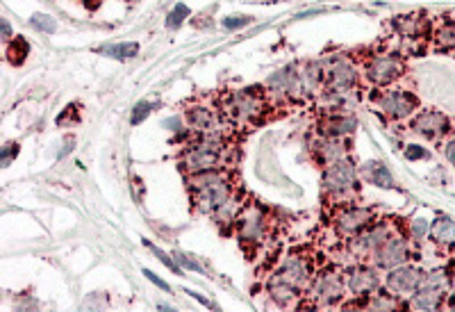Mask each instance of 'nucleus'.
Wrapping results in <instances>:
<instances>
[{"label":"nucleus","instance_id":"obj_38","mask_svg":"<svg viewBox=\"0 0 455 312\" xmlns=\"http://www.w3.org/2000/svg\"><path fill=\"white\" fill-rule=\"evenodd\" d=\"M0 27H3V39L10 43L12 41V25H10V21L3 19V21H0Z\"/></svg>","mask_w":455,"mask_h":312},{"label":"nucleus","instance_id":"obj_14","mask_svg":"<svg viewBox=\"0 0 455 312\" xmlns=\"http://www.w3.org/2000/svg\"><path fill=\"white\" fill-rule=\"evenodd\" d=\"M412 128H415V133L428 137V140H442V137L449 133V119L437 110H425L415 117Z\"/></svg>","mask_w":455,"mask_h":312},{"label":"nucleus","instance_id":"obj_10","mask_svg":"<svg viewBox=\"0 0 455 312\" xmlns=\"http://www.w3.org/2000/svg\"><path fill=\"white\" fill-rule=\"evenodd\" d=\"M373 223V210L371 208H360V205H349L342 208L332 219V228L342 239H353L358 237L366 226Z\"/></svg>","mask_w":455,"mask_h":312},{"label":"nucleus","instance_id":"obj_36","mask_svg":"<svg viewBox=\"0 0 455 312\" xmlns=\"http://www.w3.org/2000/svg\"><path fill=\"white\" fill-rule=\"evenodd\" d=\"M406 157H408V159H423V157H428V153H425V151H423L421 146H417V144H412V146H408Z\"/></svg>","mask_w":455,"mask_h":312},{"label":"nucleus","instance_id":"obj_9","mask_svg":"<svg viewBox=\"0 0 455 312\" xmlns=\"http://www.w3.org/2000/svg\"><path fill=\"white\" fill-rule=\"evenodd\" d=\"M403 74V57L401 55H392V53H385V55H373L369 62H366L364 67V76L369 80L371 85L375 87H389L392 82L401 78Z\"/></svg>","mask_w":455,"mask_h":312},{"label":"nucleus","instance_id":"obj_6","mask_svg":"<svg viewBox=\"0 0 455 312\" xmlns=\"http://www.w3.org/2000/svg\"><path fill=\"white\" fill-rule=\"evenodd\" d=\"M307 292L314 299L312 303L314 308L337 306V303L344 299V292H346L344 274L337 269H323L316 278H312V285H310Z\"/></svg>","mask_w":455,"mask_h":312},{"label":"nucleus","instance_id":"obj_12","mask_svg":"<svg viewBox=\"0 0 455 312\" xmlns=\"http://www.w3.org/2000/svg\"><path fill=\"white\" fill-rule=\"evenodd\" d=\"M375 258V267H382V269H394L399 265H406V260L410 258L408 244L406 239L399 235H389L378 251L373 253Z\"/></svg>","mask_w":455,"mask_h":312},{"label":"nucleus","instance_id":"obj_33","mask_svg":"<svg viewBox=\"0 0 455 312\" xmlns=\"http://www.w3.org/2000/svg\"><path fill=\"white\" fill-rule=\"evenodd\" d=\"M146 246H148L150 251L155 253V256H157V260H160L162 265H166V267H169V269H173V271H180V265H178L176 260H173V258H169V256H166L164 251H160V249H157V246H153V244H146Z\"/></svg>","mask_w":455,"mask_h":312},{"label":"nucleus","instance_id":"obj_30","mask_svg":"<svg viewBox=\"0 0 455 312\" xmlns=\"http://www.w3.org/2000/svg\"><path fill=\"white\" fill-rule=\"evenodd\" d=\"M173 260L180 265V267H185V269H191V271H203V265L198 263V260H194L191 256H187V253H183V251H176L173 253Z\"/></svg>","mask_w":455,"mask_h":312},{"label":"nucleus","instance_id":"obj_28","mask_svg":"<svg viewBox=\"0 0 455 312\" xmlns=\"http://www.w3.org/2000/svg\"><path fill=\"white\" fill-rule=\"evenodd\" d=\"M32 25L37 27V30L48 32V34L57 30L55 19H53V16H48V14H34V16H32Z\"/></svg>","mask_w":455,"mask_h":312},{"label":"nucleus","instance_id":"obj_32","mask_svg":"<svg viewBox=\"0 0 455 312\" xmlns=\"http://www.w3.org/2000/svg\"><path fill=\"white\" fill-rule=\"evenodd\" d=\"M250 16H242V14H230V16H226L221 21V25L226 27V30H237V27H244L250 23Z\"/></svg>","mask_w":455,"mask_h":312},{"label":"nucleus","instance_id":"obj_7","mask_svg":"<svg viewBox=\"0 0 455 312\" xmlns=\"http://www.w3.org/2000/svg\"><path fill=\"white\" fill-rule=\"evenodd\" d=\"M271 280L285 282V285L299 289V292H305L312 285V263L303 253H290L280 263L278 269L271 274Z\"/></svg>","mask_w":455,"mask_h":312},{"label":"nucleus","instance_id":"obj_23","mask_svg":"<svg viewBox=\"0 0 455 312\" xmlns=\"http://www.w3.org/2000/svg\"><path fill=\"white\" fill-rule=\"evenodd\" d=\"M27 55H30V43L23 37H16L7 43V60H10V64H14V67H21Z\"/></svg>","mask_w":455,"mask_h":312},{"label":"nucleus","instance_id":"obj_26","mask_svg":"<svg viewBox=\"0 0 455 312\" xmlns=\"http://www.w3.org/2000/svg\"><path fill=\"white\" fill-rule=\"evenodd\" d=\"M435 46L439 50H449V48H455V23L451 21H446V23H439L435 27Z\"/></svg>","mask_w":455,"mask_h":312},{"label":"nucleus","instance_id":"obj_22","mask_svg":"<svg viewBox=\"0 0 455 312\" xmlns=\"http://www.w3.org/2000/svg\"><path fill=\"white\" fill-rule=\"evenodd\" d=\"M100 55L105 57H112V60H132V57H137V53H139V43L137 41H130V43H110V46H100L98 48Z\"/></svg>","mask_w":455,"mask_h":312},{"label":"nucleus","instance_id":"obj_2","mask_svg":"<svg viewBox=\"0 0 455 312\" xmlns=\"http://www.w3.org/2000/svg\"><path fill=\"white\" fill-rule=\"evenodd\" d=\"M221 107L230 123L240 128H250L262 123L266 114V98L259 89H242L230 93Z\"/></svg>","mask_w":455,"mask_h":312},{"label":"nucleus","instance_id":"obj_20","mask_svg":"<svg viewBox=\"0 0 455 312\" xmlns=\"http://www.w3.org/2000/svg\"><path fill=\"white\" fill-rule=\"evenodd\" d=\"M187 121H189V126L194 130H198V133H209V130L214 128L216 123V117L212 110H207L203 105H194L187 110Z\"/></svg>","mask_w":455,"mask_h":312},{"label":"nucleus","instance_id":"obj_5","mask_svg":"<svg viewBox=\"0 0 455 312\" xmlns=\"http://www.w3.org/2000/svg\"><path fill=\"white\" fill-rule=\"evenodd\" d=\"M235 228H237V237L242 239L244 246L246 244L255 246L259 242H264L266 235H269V219H266L262 208L250 203V205H244L237 210Z\"/></svg>","mask_w":455,"mask_h":312},{"label":"nucleus","instance_id":"obj_24","mask_svg":"<svg viewBox=\"0 0 455 312\" xmlns=\"http://www.w3.org/2000/svg\"><path fill=\"white\" fill-rule=\"evenodd\" d=\"M371 299L369 301H360V303H355V306H362V308H373V310H394V308H401L403 303L401 301H396L394 299V294H382V292H378V294H369Z\"/></svg>","mask_w":455,"mask_h":312},{"label":"nucleus","instance_id":"obj_21","mask_svg":"<svg viewBox=\"0 0 455 312\" xmlns=\"http://www.w3.org/2000/svg\"><path fill=\"white\" fill-rule=\"evenodd\" d=\"M266 292H269L271 301L276 303V306H280V308L294 306L296 296H301L299 289L285 285V282H276V280H269V289H266Z\"/></svg>","mask_w":455,"mask_h":312},{"label":"nucleus","instance_id":"obj_11","mask_svg":"<svg viewBox=\"0 0 455 312\" xmlns=\"http://www.w3.org/2000/svg\"><path fill=\"white\" fill-rule=\"evenodd\" d=\"M423 285V271L417 267L399 265L394 269H389L387 276V289L394 294H412Z\"/></svg>","mask_w":455,"mask_h":312},{"label":"nucleus","instance_id":"obj_35","mask_svg":"<svg viewBox=\"0 0 455 312\" xmlns=\"http://www.w3.org/2000/svg\"><path fill=\"white\" fill-rule=\"evenodd\" d=\"M19 153V146L16 144H7V146L3 148V166H10L12 157Z\"/></svg>","mask_w":455,"mask_h":312},{"label":"nucleus","instance_id":"obj_34","mask_svg":"<svg viewBox=\"0 0 455 312\" xmlns=\"http://www.w3.org/2000/svg\"><path fill=\"white\" fill-rule=\"evenodd\" d=\"M410 233H412L415 239H423L428 235V221L425 219H415L412 226H410Z\"/></svg>","mask_w":455,"mask_h":312},{"label":"nucleus","instance_id":"obj_18","mask_svg":"<svg viewBox=\"0 0 455 312\" xmlns=\"http://www.w3.org/2000/svg\"><path fill=\"white\" fill-rule=\"evenodd\" d=\"M362 178H364L369 185L385 187V190L394 187V180H392V173H389V169H387V166L382 164V162H375V159L362 164Z\"/></svg>","mask_w":455,"mask_h":312},{"label":"nucleus","instance_id":"obj_13","mask_svg":"<svg viewBox=\"0 0 455 312\" xmlns=\"http://www.w3.org/2000/svg\"><path fill=\"white\" fill-rule=\"evenodd\" d=\"M344 278H346V289H349L353 296H369L380 285L378 274H375L371 267H364V265L353 267L349 274H344Z\"/></svg>","mask_w":455,"mask_h":312},{"label":"nucleus","instance_id":"obj_27","mask_svg":"<svg viewBox=\"0 0 455 312\" xmlns=\"http://www.w3.org/2000/svg\"><path fill=\"white\" fill-rule=\"evenodd\" d=\"M187 16H189V7L183 5V3H178V5L169 12V16H166V27H169V30H178V27L183 25V21H185Z\"/></svg>","mask_w":455,"mask_h":312},{"label":"nucleus","instance_id":"obj_3","mask_svg":"<svg viewBox=\"0 0 455 312\" xmlns=\"http://www.w3.org/2000/svg\"><path fill=\"white\" fill-rule=\"evenodd\" d=\"M223 155H226V144H223L221 137L207 135L205 140L191 144V146H187L183 151V155H180V169H183L187 176L221 169Z\"/></svg>","mask_w":455,"mask_h":312},{"label":"nucleus","instance_id":"obj_19","mask_svg":"<svg viewBox=\"0 0 455 312\" xmlns=\"http://www.w3.org/2000/svg\"><path fill=\"white\" fill-rule=\"evenodd\" d=\"M442 289H432V287H419L417 292H412V299L408 301V308L415 310H435L442 306Z\"/></svg>","mask_w":455,"mask_h":312},{"label":"nucleus","instance_id":"obj_16","mask_svg":"<svg viewBox=\"0 0 455 312\" xmlns=\"http://www.w3.org/2000/svg\"><path fill=\"white\" fill-rule=\"evenodd\" d=\"M430 21L423 14H410V16L394 19V30L406 39H421L430 32Z\"/></svg>","mask_w":455,"mask_h":312},{"label":"nucleus","instance_id":"obj_25","mask_svg":"<svg viewBox=\"0 0 455 312\" xmlns=\"http://www.w3.org/2000/svg\"><path fill=\"white\" fill-rule=\"evenodd\" d=\"M432 237L439 244H449L455 239V221H451L449 216H439V219L432 223Z\"/></svg>","mask_w":455,"mask_h":312},{"label":"nucleus","instance_id":"obj_37","mask_svg":"<svg viewBox=\"0 0 455 312\" xmlns=\"http://www.w3.org/2000/svg\"><path fill=\"white\" fill-rule=\"evenodd\" d=\"M143 276H146V278H148L150 282H155V285L160 287V289H164V292H171V287L166 285V282H164L162 278H157V276H155L153 271H150V269H143Z\"/></svg>","mask_w":455,"mask_h":312},{"label":"nucleus","instance_id":"obj_15","mask_svg":"<svg viewBox=\"0 0 455 312\" xmlns=\"http://www.w3.org/2000/svg\"><path fill=\"white\" fill-rule=\"evenodd\" d=\"M355 119L346 117L342 112H330L328 117H323L319 121V133L321 137H330V140H344V137H351L355 133Z\"/></svg>","mask_w":455,"mask_h":312},{"label":"nucleus","instance_id":"obj_39","mask_svg":"<svg viewBox=\"0 0 455 312\" xmlns=\"http://www.w3.org/2000/svg\"><path fill=\"white\" fill-rule=\"evenodd\" d=\"M446 157H449L451 164H455V140H451L449 146H446Z\"/></svg>","mask_w":455,"mask_h":312},{"label":"nucleus","instance_id":"obj_4","mask_svg":"<svg viewBox=\"0 0 455 312\" xmlns=\"http://www.w3.org/2000/svg\"><path fill=\"white\" fill-rule=\"evenodd\" d=\"M323 192L339 203H349L358 196V171L351 159H337L323 171Z\"/></svg>","mask_w":455,"mask_h":312},{"label":"nucleus","instance_id":"obj_40","mask_svg":"<svg viewBox=\"0 0 455 312\" xmlns=\"http://www.w3.org/2000/svg\"><path fill=\"white\" fill-rule=\"evenodd\" d=\"M164 126L166 128H180V119H166Z\"/></svg>","mask_w":455,"mask_h":312},{"label":"nucleus","instance_id":"obj_29","mask_svg":"<svg viewBox=\"0 0 455 312\" xmlns=\"http://www.w3.org/2000/svg\"><path fill=\"white\" fill-rule=\"evenodd\" d=\"M150 110H153V103H146V100L137 103L132 107V114H130V123H132V126H139V123L150 114Z\"/></svg>","mask_w":455,"mask_h":312},{"label":"nucleus","instance_id":"obj_8","mask_svg":"<svg viewBox=\"0 0 455 312\" xmlns=\"http://www.w3.org/2000/svg\"><path fill=\"white\" fill-rule=\"evenodd\" d=\"M373 100L380 114H385V117L396 119V121H406L410 117H415L417 105H419L412 93L403 91V89H382Z\"/></svg>","mask_w":455,"mask_h":312},{"label":"nucleus","instance_id":"obj_17","mask_svg":"<svg viewBox=\"0 0 455 312\" xmlns=\"http://www.w3.org/2000/svg\"><path fill=\"white\" fill-rule=\"evenodd\" d=\"M314 157L319 159L323 166H328L337 159L346 157V148L342 140H330V137H321L319 142L314 144Z\"/></svg>","mask_w":455,"mask_h":312},{"label":"nucleus","instance_id":"obj_1","mask_svg":"<svg viewBox=\"0 0 455 312\" xmlns=\"http://www.w3.org/2000/svg\"><path fill=\"white\" fill-rule=\"evenodd\" d=\"M189 194L196 212L214 214L221 208H226L233 199V183L221 169L194 173L189 176Z\"/></svg>","mask_w":455,"mask_h":312},{"label":"nucleus","instance_id":"obj_31","mask_svg":"<svg viewBox=\"0 0 455 312\" xmlns=\"http://www.w3.org/2000/svg\"><path fill=\"white\" fill-rule=\"evenodd\" d=\"M446 276L444 271H432L428 276H423V285L421 287H432V289H444L446 287Z\"/></svg>","mask_w":455,"mask_h":312}]
</instances>
